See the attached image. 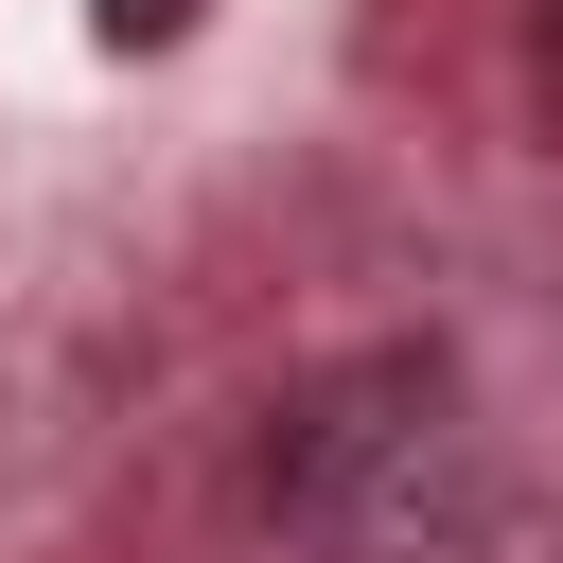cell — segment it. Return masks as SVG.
Listing matches in <instances>:
<instances>
[{"label": "cell", "mask_w": 563, "mask_h": 563, "mask_svg": "<svg viewBox=\"0 0 563 563\" xmlns=\"http://www.w3.org/2000/svg\"><path fill=\"white\" fill-rule=\"evenodd\" d=\"M528 88H545V123H563V0L528 18Z\"/></svg>", "instance_id": "obj_3"}, {"label": "cell", "mask_w": 563, "mask_h": 563, "mask_svg": "<svg viewBox=\"0 0 563 563\" xmlns=\"http://www.w3.org/2000/svg\"><path fill=\"white\" fill-rule=\"evenodd\" d=\"M264 493H282V528L317 563H475L493 510H510V475H493V440H475L440 352L317 369L282 405V440H264Z\"/></svg>", "instance_id": "obj_1"}, {"label": "cell", "mask_w": 563, "mask_h": 563, "mask_svg": "<svg viewBox=\"0 0 563 563\" xmlns=\"http://www.w3.org/2000/svg\"><path fill=\"white\" fill-rule=\"evenodd\" d=\"M106 35H123V53H158V35H194V0H106Z\"/></svg>", "instance_id": "obj_2"}]
</instances>
